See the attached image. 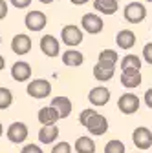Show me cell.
Wrapping results in <instances>:
<instances>
[{"instance_id": "1", "label": "cell", "mask_w": 152, "mask_h": 153, "mask_svg": "<svg viewBox=\"0 0 152 153\" xmlns=\"http://www.w3.org/2000/svg\"><path fill=\"white\" fill-rule=\"evenodd\" d=\"M79 122L90 131V135H93V137H101V135H105V133L108 131V120H106V117L101 115V113H97L96 109H92V108L81 111Z\"/></svg>"}, {"instance_id": "2", "label": "cell", "mask_w": 152, "mask_h": 153, "mask_svg": "<svg viewBox=\"0 0 152 153\" xmlns=\"http://www.w3.org/2000/svg\"><path fill=\"white\" fill-rule=\"evenodd\" d=\"M123 16H125V20L130 22V24H141L147 18V7L141 2H130V4L125 6Z\"/></svg>"}, {"instance_id": "3", "label": "cell", "mask_w": 152, "mask_h": 153, "mask_svg": "<svg viewBox=\"0 0 152 153\" xmlns=\"http://www.w3.org/2000/svg\"><path fill=\"white\" fill-rule=\"evenodd\" d=\"M26 91L33 99H46L51 95V82L46 80V79H35L28 84Z\"/></svg>"}, {"instance_id": "4", "label": "cell", "mask_w": 152, "mask_h": 153, "mask_svg": "<svg viewBox=\"0 0 152 153\" xmlns=\"http://www.w3.org/2000/svg\"><path fill=\"white\" fill-rule=\"evenodd\" d=\"M61 40L62 44H66L68 48H75V46H79L83 42V29L77 27L75 24H68L62 27L61 31Z\"/></svg>"}, {"instance_id": "5", "label": "cell", "mask_w": 152, "mask_h": 153, "mask_svg": "<svg viewBox=\"0 0 152 153\" xmlns=\"http://www.w3.org/2000/svg\"><path fill=\"white\" fill-rule=\"evenodd\" d=\"M24 24H26V27H28L29 31L39 33V31H42V29L46 27V24H48V16H46L42 11L33 9V11H28V13H26Z\"/></svg>"}, {"instance_id": "6", "label": "cell", "mask_w": 152, "mask_h": 153, "mask_svg": "<svg viewBox=\"0 0 152 153\" xmlns=\"http://www.w3.org/2000/svg\"><path fill=\"white\" fill-rule=\"evenodd\" d=\"M81 27H83V31H86L90 35H97L103 31L105 22L97 13H84L81 18Z\"/></svg>"}, {"instance_id": "7", "label": "cell", "mask_w": 152, "mask_h": 153, "mask_svg": "<svg viewBox=\"0 0 152 153\" xmlns=\"http://www.w3.org/2000/svg\"><path fill=\"white\" fill-rule=\"evenodd\" d=\"M139 106H141V100L134 93H125L117 100V108L123 115H134L136 111H139Z\"/></svg>"}, {"instance_id": "8", "label": "cell", "mask_w": 152, "mask_h": 153, "mask_svg": "<svg viewBox=\"0 0 152 153\" xmlns=\"http://www.w3.org/2000/svg\"><path fill=\"white\" fill-rule=\"evenodd\" d=\"M132 142H134V146L138 149H148L152 146V131L147 128V126H139L134 129V133H132Z\"/></svg>"}, {"instance_id": "9", "label": "cell", "mask_w": 152, "mask_h": 153, "mask_svg": "<svg viewBox=\"0 0 152 153\" xmlns=\"http://www.w3.org/2000/svg\"><path fill=\"white\" fill-rule=\"evenodd\" d=\"M6 135H8V139H9L13 144H22V142L28 139V135H29V129H28V126H26L24 122H13V124L8 128Z\"/></svg>"}, {"instance_id": "10", "label": "cell", "mask_w": 152, "mask_h": 153, "mask_svg": "<svg viewBox=\"0 0 152 153\" xmlns=\"http://www.w3.org/2000/svg\"><path fill=\"white\" fill-rule=\"evenodd\" d=\"M41 51L46 55V56H50V59H55L57 55H59V51H61V42L57 40V38L53 36V35H44V36H41Z\"/></svg>"}, {"instance_id": "11", "label": "cell", "mask_w": 152, "mask_h": 153, "mask_svg": "<svg viewBox=\"0 0 152 153\" xmlns=\"http://www.w3.org/2000/svg\"><path fill=\"white\" fill-rule=\"evenodd\" d=\"M88 100L92 106H105L110 102V89L106 86H96L88 93Z\"/></svg>"}, {"instance_id": "12", "label": "cell", "mask_w": 152, "mask_h": 153, "mask_svg": "<svg viewBox=\"0 0 152 153\" xmlns=\"http://www.w3.org/2000/svg\"><path fill=\"white\" fill-rule=\"evenodd\" d=\"M31 38L28 36V35H24V33H18V35H15L13 36V40H11V49H13V53H17V55H28L29 51H31Z\"/></svg>"}, {"instance_id": "13", "label": "cell", "mask_w": 152, "mask_h": 153, "mask_svg": "<svg viewBox=\"0 0 152 153\" xmlns=\"http://www.w3.org/2000/svg\"><path fill=\"white\" fill-rule=\"evenodd\" d=\"M11 76L17 82H26L31 79V66L24 60H18L11 66Z\"/></svg>"}, {"instance_id": "14", "label": "cell", "mask_w": 152, "mask_h": 153, "mask_svg": "<svg viewBox=\"0 0 152 153\" xmlns=\"http://www.w3.org/2000/svg\"><path fill=\"white\" fill-rule=\"evenodd\" d=\"M50 106L57 111L59 119H68L71 115V100L68 97H55V99H51Z\"/></svg>"}, {"instance_id": "15", "label": "cell", "mask_w": 152, "mask_h": 153, "mask_svg": "<svg viewBox=\"0 0 152 153\" xmlns=\"http://www.w3.org/2000/svg\"><path fill=\"white\" fill-rule=\"evenodd\" d=\"M138 38H136V33L130 31V29H121L117 35H116V44L119 49H132L136 46Z\"/></svg>"}, {"instance_id": "16", "label": "cell", "mask_w": 152, "mask_h": 153, "mask_svg": "<svg viewBox=\"0 0 152 153\" xmlns=\"http://www.w3.org/2000/svg\"><path fill=\"white\" fill-rule=\"evenodd\" d=\"M121 73H136V71H141V59L138 55H125L121 59Z\"/></svg>"}, {"instance_id": "17", "label": "cell", "mask_w": 152, "mask_h": 153, "mask_svg": "<svg viewBox=\"0 0 152 153\" xmlns=\"http://www.w3.org/2000/svg\"><path fill=\"white\" fill-rule=\"evenodd\" d=\"M83 62H84V55L77 49L70 48L62 53V64L68 68H79V66H83Z\"/></svg>"}, {"instance_id": "18", "label": "cell", "mask_w": 152, "mask_h": 153, "mask_svg": "<svg viewBox=\"0 0 152 153\" xmlns=\"http://www.w3.org/2000/svg\"><path fill=\"white\" fill-rule=\"evenodd\" d=\"M114 73H116V66H106L97 62L93 66V79L99 80V82H108L114 79Z\"/></svg>"}, {"instance_id": "19", "label": "cell", "mask_w": 152, "mask_h": 153, "mask_svg": "<svg viewBox=\"0 0 152 153\" xmlns=\"http://www.w3.org/2000/svg\"><path fill=\"white\" fill-rule=\"evenodd\" d=\"M59 137V128L55 124H48V126H42L39 129V142L41 144H53Z\"/></svg>"}, {"instance_id": "20", "label": "cell", "mask_w": 152, "mask_h": 153, "mask_svg": "<svg viewBox=\"0 0 152 153\" xmlns=\"http://www.w3.org/2000/svg\"><path fill=\"white\" fill-rule=\"evenodd\" d=\"M93 9L101 15H114L119 9V0H93Z\"/></svg>"}, {"instance_id": "21", "label": "cell", "mask_w": 152, "mask_h": 153, "mask_svg": "<svg viewBox=\"0 0 152 153\" xmlns=\"http://www.w3.org/2000/svg\"><path fill=\"white\" fill-rule=\"evenodd\" d=\"M37 119H39V122H41L42 126H48V124H57V120H59V115H57V111H55L51 106H44V108L39 109Z\"/></svg>"}, {"instance_id": "22", "label": "cell", "mask_w": 152, "mask_h": 153, "mask_svg": "<svg viewBox=\"0 0 152 153\" xmlns=\"http://www.w3.org/2000/svg\"><path fill=\"white\" fill-rule=\"evenodd\" d=\"M75 151L77 153H96V140L88 135H83L75 140Z\"/></svg>"}, {"instance_id": "23", "label": "cell", "mask_w": 152, "mask_h": 153, "mask_svg": "<svg viewBox=\"0 0 152 153\" xmlns=\"http://www.w3.org/2000/svg\"><path fill=\"white\" fill-rule=\"evenodd\" d=\"M121 84L126 89H134L141 84V71L136 73H121Z\"/></svg>"}, {"instance_id": "24", "label": "cell", "mask_w": 152, "mask_h": 153, "mask_svg": "<svg viewBox=\"0 0 152 153\" xmlns=\"http://www.w3.org/2000/svg\"><path fill=\"white\" fill-rule=\"evenodd\" d=\"M119 60V55L117 51H114V49H103L97 56V62L101 64H106V66H116Z\"/></svg>"}, {"instance_id": "25", "label": "cell", "mask_w": 152, "mask_h": 153, "mask_svg": "<svg viewBox=\"0 0 152 153\" xmlns=\"http://www.w3.org/2000/svg\"><path fill=\"white\" fill-rule=\"evenodd\" d=\"M13 104V93L9 88H0V111H4L8 108H11Z\"/></svg>"}, {"instance_id": "26", "label": "cell", "mask_w": 152, "mask_h": 153, "mask_svg": "<svg viewBox=\"0 0 152 153\" xmlns=\"http://www.w3.org/2000/svg\"><path fill=\"white\" fill-rule=\"evenodd\" d=\"M105 153H126V148H125V144H123L121 140L112 139V140L106 142V146H105Z\"/></svg>"}, {"instance_id": "27", "label": "cell", "mask_w": 152, "mask_h": 153, "mask_svg": "<svg viewBox=\"0 0 152 153\" xmlns=\"http://www.w3.org/2000/svg\"><path fill=\"white\" fill-rule=\"evenodd\" d=\"M51 153H71V144L66 142V140H61V142L53 144Z\"/></svg>"}, {"instance_id": "28", "label": "cell", "mask_w": 152, "mask_h": 153, "mask_svg": "<svg viewBox=\"0 0 152 153\" xmlns=\"http://www.w3.org/2000/svg\"><path fill=\"white\" fill-rule=\"evenodd\" d=\"M143 60L152 66V42L145 44V48H143Z\"/></svg>"}, {"instance_id": "29", "label": "cell", "mask_w": 152, "mask_h": 153, "mask_svg": "<svg viewBox=\"0 0 152 153\" xmlns=\"http://www.w3.org/2000/svg\"><path fill=\"white\" fill-rule=\"evenodd\" d=\"M20 153H44V151H42V148L39 144H26L20 149Z\"/></svg>"}, {"instance_id": "30", "label": "cell", "mask_w": 152, "mask_h": 153, "mask_svg": "<svg viewBox=\"0 0 152 153\" xmlns=\"http://www.w3.org/2000/svg\"><path fill=\"white\" fill-rule=\"evenodd\" d=\"M9 2H11V6L17 7V9H26V7L31 6V0H9Z\"/></svg>"}, {"instance_id": "31", "label": "cell", "mask_w": 152, "mask_h": 153, "mask_svg": "<svg viewBox=\"0 0 152 153\" xmlns=\"http://www.w3.org/2000/svg\"><path fill=\"white\" fill-rule=\"evenodd\" d=\"M8 2L6 0H0V20H4V18L8 16Z\"/></svg>"}, {"instance_id": "32", "label": "cell", "mask_w": 152, "mask_h": 153, "mask_svg": "<svg viewBox=\"0 0 152 153\" xmlns=\"http://www.w3.org/2000/svg\"><path fill=\"white\" fill-rule=\"evenodd\" d=\"M145 104H147V108H150L152 109V88H148L147 91H145Z\"/></svg>"}, {"instance_id": "33", "label": "cell", "mask_w": 152, "mask_h": 153, "mask_svg": "<svg viewBox=\"0 0 152 153\" xmlns=\"http://www.w3.org/2000/svg\"><path fill=\"white\" fill-rule=\"evenodd\" d=\"M70 2H71L73 6H84L86 2H90V0H70Z\"/></svg>"}, {"instance_id": "34", "label": "cell", "mask_w": 152, "mask_h": 153, "mask_svg": "<svg viewBox=\"0 0 152 153\" xmlns=\"http://www.w3.org/2000/svg\"><path fill=\"white\" fill-rule=\"evenodd\" d=\"M4 66H6V59H4V56H2V55H0V71H2V69H4Z\"/></svg>"}, {"instance_id": "35", "label": "cell", "mask_w": 152, "mask_h": 153, "mask_svg": "<svg viewBox=\"0 0 152 153\" xmlns=\"http://www.w3.org/2000/svg\"><path fill=\"white\" fill-rule=\"evenodd\" d=\"M39 2H41V4H46V6H48V4H53L55 0H39Z\"/></svg>"}, {"instance_id": "36", "label": "cell", "mask_w": 152, "mask_h": 153, "mask_svg": "<svg viewBox=\"0 0 152 153\" xmlns=\"http://www.w3.org/2000/svg\"><path fill=\"white\" fill-rule=\"evenodd\" d=\"M2 133H4V128H2V122H0V137H2Z\"/></svg>"}, {"instance_id": "37", "label": "cell", "mask_w": 152, "mask_h": 153, "mask_svg": "<svg viewBox=\"0 0 152 153\" xmlns=\"http://www.w3.org/2000/svg\"><path fill=\"white\" fill-rule=\"evenodd\" d=\"M145 2H148V4H152V0H145Z\"/></svg>"}, {"instance_id": "38", "label": "cell", "mask_w": 152, "mask_h": 153, "mask_svg": "<svg viewBox=\"0 0 152 153\" xmlns=\"http://www.w3.org/2000/svg\"><path fill=\"white\" fill-rule=\"evenodd\" d=\"M0 44H2V36H0Z\"/></svg>"}, {"instance_id": "39", "label": "cell", "mask_w": 152, "mask_h": 153, "mask_svg": "<svg viewBox=\"0 0 152 153\" xmlns=\"http://www.w3.org/2000/svg\"><path fill=\"white\" fill-rule=\"evenodd\" d=\"M134 153H139V151H134Z\"/></svg>"}]
</instances>
